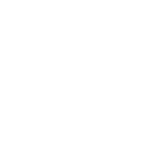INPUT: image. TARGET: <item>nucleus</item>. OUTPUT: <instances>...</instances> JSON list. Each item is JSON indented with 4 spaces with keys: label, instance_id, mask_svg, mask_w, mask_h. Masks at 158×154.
Here are the masks:
<instances>
[]
</instances>
